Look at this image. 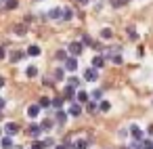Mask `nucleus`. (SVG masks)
Wrapping results in <instances>:
<instances>
[{
	"instance_id": "f257e3e1",
	"label": "nucleus",
	"mask_w": 153,
	"mask_h": 149,
	"mask_svg": "<svg viewBox=\"0 0 153 149\" xmlns=\"http://www.w3.org/2000/svg\"><path fill=\"white\" fill-rule=\"evenodd\" d=\"M67 53H71L74 57H80V55L84 53V44H82V42H69Z\"/></svg>"
},
{
	"instance_id": "f03ea898",
	"label": "nucleus",
	"mask_w": 153,
	"mask_h": 149,
	"mask_svg": "<svg viewBox=\"0 0 153 149\" xmlns=\"http://www.w3.org/2000/svg\"><path fill=\"white\" fill-rule=\"evenodd\" d=\"M97 78H99V69H97V67H90V69H86V72H84V80L94 82Z\"/></svg>"
},
{
	"instance_id": "7ed1b4c3",
	"label": "nucleus",
	"mask_w": 153,
	"mask_h": 149,
	"mask_svg": "<svg viewBox=\"0 0 153 149\" xmlns=\"http://www.w3.org/2000/svg\"><path fill=\"white\" fill-rule=\"evenodd\" d=\"M65 69H67V72H76V69H78V61H76L74 55L65 59Z\"/></svg>"
},
{
	"instance_id": "20e7f679",
	"label": "nucleus",
	"mask_w": 153,
	"mask_h": 149,
	"mask_svg": "<svg viewBox=\"0 0 153 149\" xmlns=\"http://www.w3.org/2000/svg\"><path fill=\"white\" fill-rule=\"evenodd\" d=\"M130 136H132V141H143L145 139L143 136V130L138 126H130Z\"/></svg>"
},
{
	"instance_id": "39448f33",
	"label": "nucleus",
	"mask_w": 153,
	"mask_h": 149,
	"mask_svg": "<svg viewBox=\"0 0 153 149\" xmlns=\"http://www.w3.org/2000/svg\"><path fill=\"white\" fill-rule=\"evenodd\" d=\"M4 130H7V134H9V136H15V134L19 132V126H17V124H13V122H9V124L4 126Z\"/></svg>"
},
{
	"instance_id": "423d86ee",
	"label": "nucleus",
	"mask_w": 153,
	"mask_h": 149,
	"mask_svg": "<svg viewBox=\"0 0 153 149\" xmlns=\"http://www.w3.org/2000/svg\"><path fill=\"white\" fill-rule=\"evenodd\" d=\"M48 19H63V9H51Z\"/></svg>"
},
{
	"instance_id": "0eeeda50",
	"label": "nucleus",
	"mask_w": 153,
	"mask_h": 149,
	"mask_svg": "<svg viewBox=\"0 0 153 149\" xmlns=\"http://www.w3.org/2000/svg\"><path fill=\"white\" fill-rule=\"evenodd\" d=\"M40 109H42L40 103H38V105H30V107H27V115H30V118H36V115L40 113Z\"/></svg>"
},
{
	"instance_id": "6e6552de",
	"label": "nucleus",
	"mask_w": 153,
	"mask_h": 149,
	"mask_svg": "<svg viewBox=\"0 0 153 149\" xmlns=\"http://www.w3.org/2000/svg\"><path fill=\"white\" fill-rule=\"evenodd\" d=\"M40 132H42V126H36V124H34V126H30V136H32V139H38V136H40Z\"/></svg>"
},
{
	"instance_id": "1a4fd4ad",
	"label": "nucleus",
	"mask_w": 153,
	"mask_h": 149,
	"mask_svg": "<svg viewBox=\"0 0 153 149\" xmlns=\"http://www.w3.org/2000/svg\"><path fill=\"white\" fill-rule=\"evenodd\" d=\"M27 55H30V57H38V55H42V53H40V46H38V44H32V46L27 48Z\"/></svg>"
},
{
	"instance_id": "9d476101",
	"label": "nucleus",
	"mask_w": 153,
	"mask_h": 149,
	"mask_svg": "<svg viewBox=\"0 0 153 149\" xmlns=\"http://www.w3.org/2000/svg\"><path fill=\"white\" fill-rule=\"evenodd\" d=\"M25 55H27V53H21V51H15V53L11 55V61H13V63H19V61H21V59H23Z\"/></svg>"
},
{
	"instance_id": "9b49d317",
	"label": "nucleus",
	"mask_w": 153,
	"mask_h": 149,
	"mask_svg": "<svg viewBox=\"0 0 153 149\" xmlns=\"http://www.w3.org/2000/svg\"><path fill=\"white\" fill-rule=\"evenodd\" d=\"M103 65H105V59H103L101 55H97V57L92 59V67H97V69H101Z\"/></svg>"
},
{
	"instance_id": "f8f14e48",
	"label": "nucleus",
	"mask_w": 153,
	"mask_h": 149,
	"mask_svg": "<svg viewBox=\"0 0 153 149\" xmlns=\"http://www.w3.org/2000/svg\"><path fill=\"white\" fill-rule=\"evenodd\" d=\"M25 76H27V78H36V76H38V67H36V65L25 67Z\"/></svg>"
},
{
	"instance_id": "ddd939ff",
	"label": "nucleus",
	"mask_w": 153,
	"mask_h": 149,
	"mask_svg": "<svg viewBox=\"0 0 153 149\" xmlns=\"http://www.w3.org/2000/svg\"><path fill=\"white\" fill-rule=\"evenodd\" d=\"M80 113H82V105L80 103H74L69 107V115H80Z\"/></svg>"
},
{
	"instance_id": "4468645a",
	"label": "nucleus",
	"mask_w": 153,
	"mask_h": 149,
	"mask_svg": "<svg viewBox=\"0 0 153 149\" xmlns=\"http://www.w3.org/2000/svg\"><path fill=\"white\" fill-rule=\"evenodd\" d=\"M101 38H103V40H111V38H113V32H111L109 28H103V30H101Z\"/></svg>"
},
{
	"instance_id": "2eb2a0df",
	"label": "nucleus",
	"mask_w": 153,
	"mask_h": 149,
	"mask_svg": "<svg viewBox=\"0 0 153 149\" xmlns=\"http://www.w3.org/2000/svg\"><path fill=\"white\" fill-rule=\"evenodd\" d=\"M76 101H78V103H88V92L80 90V92L76 95Z\"/></svg>"
},
{
	"instance_id": "dca6fc26",
	"label": "nucleus",
	"mask_w": 153,
	"mask_h": 149,
	"mask_svg": "<svg viewBox=\"0 0 153 149\" xmlns=\"http://www.w3.org/2000/svg\"><path fill=\"white\" fill-rule=\"evenodd\" d=\"M74 88H76V86H71V84L65 86V97H67V99H74V97H76V90H74Z\"/></svg>"
},
{
	"instance_id": "f3484780",
	"label": "nucleus",
	"mask_w": 153,
	"mask_h": 149,
	"mask_svg": "<svg viewBox=\"0 0 153 149\" xmlns=\"http://www.w3.org/2000/svg\"><path fill=\"white\" fill-rule=\"evenodd\" d=\"M17 7H19V2H17V0H4V9L13 11V9H17Z\"/></svg>"
},
{
	"instance_id": "a211bd4d",
	"label": "nucleus",
	"mask_w": 153,
	"mask_h": 149,
	"mask_svg": "<svg viewBox=\"0 0 153 149\" xmlns=\"http://www.w3.org/2000/svg\"><path fill=\"white\" fill-rule=\"evenodd\" d=\"M0 145H2L4 149H11V147H13V139H11V136H4L2 141H0Z\"/></svg>"
},
{
	"instance_id": "6ab92c4d",
	"label": "nucleus",
	"mask_w": 153,
	"mask_h": 149,
	"mask_svg": "<svg viewBox=\"0 0 153 149\" xmlns=\"http://www.w3.org/2000/svg\"><path fill=\"white\" fill-rule=\"evenodd\" d=\"M71 17H74V11H71L69 7H65V9H63V19H65V21H69Z\"/></svg>"
},
{
	"instance_id": "aec40b11",
	"label": "nucleus",
	"mask_w": 153,
	"mask_h": 149,
	"mask_svg": "<svg viewBox=\"0 0 153 149\" xmlns=\"http://www.w3.org/2000/svg\"><path fill=\"white\" fill-rule=\"evenodd\" d=\"M86 109H88L90 113H97V111H99V105H97L94 101H88V105H86Z\"/></svg>"
},
{
	"instance_id": "412c9836",
	"label": "nucleus",
	"mask_w": 153,
	"mask_h": 149,
	"mask_svg": "<svg viewBox=\"0 0 153 149\" xmlns=\"http://www.w3.org/2000/svg\"><path fill=\"white\" fill-rule=\"evenodd\" d=\"M65 120H67V113L59 109V113H57V122H59V124H65Z\"/></svg>"
},
{
	"instance_id": "4be33fe9",
	"label": "nucleus",
	"mask_w": 153,
	"mask_h": 149,
	"mask_svg": "<svg viewBox=\"0 0 153 149\" xmlns=\"http://www.w3.org/2000/svg\"><path fill=\"white\" fill-rule=\"evenodd\" d=\"M99 109H101V111H109V109H111V103H109V101H101Z\"/></svg>"
},
{
	"instance_id": "5701e85b",
	"label": "nucleus",
	"mask_w": 153,
	"mask_h": 149,
	"mask_svg": "<svg viewBox=\"0 0 153 149\" xmlns=\"http://www.w3.org/2000/svg\"><path fill=\"white\" fill-rule=\"evenodd\" d=\"M25 30H27L25 25H15V34H19V36H23V34H25Z\"/></svg>"
},
{
	"instance_id": "b1692460",
	"label": "nucleus",
	"mask_w": 153,
	"mask_h": 149,
	"mask_svg": "<svg viewBox=\"0 0 153 149\" xmlns=\"http://www.w3.org/2000/svg\"><path fill=\"white\" fill-rule=\"evenodd\" d=\"M55 57H57L59 61H65V59H67V53H65V51H57V55H55Z\"/></svg>"
},
{
	"instance_id": "393cba45",
	"label": "nucleus",
	"mask_w": 153,
	"mask_h": 149,
	"mask_svg": "<svg viewBox=\"0 0 153 149\" xmlns=\"http://www.w3.org/2000/svg\"><path fill=\"white\" fill-rule=\"evenodd\" d=\"M40 126H42V130H48V128H53V126H55V124H53V122H51V120H44V122H42V124H40Z\"/></svg>"
},
{
	"instance_id": "a878e982",
	"label": "nucleus",
	"mask_w": 153,
	"mask_h": 149,
	"mask_svg": "<svg viewBox=\"0 0 153 149\" xmlns=\"http://www.w3.org/2000/svg\"><path fill=\"white\" fill-rule=\"evenodd\" d=\"M128 36H130V40H138V36H136L134 28H128Z\"/></svg>"
},
{
	"instance_id": "bb28decb",
	"label": "nucleus",
	"mask_w": 153,
	"mask_h": 149,
	"mask_svg": "<svg viewBox=\"0 0 153 149\" xmlns=\"http://www.w3.org/2000/svg\"><path fill=\"white\" fill-rule=\"evenodd\" d=\"M48 105H53V101H51V99H46V97H44V99H40V107H48Z\"/></svg>"
},
{
	"instance_id": "cd10ccee",
	"label": "nucleus",
	"mask_w": 153,
	"mask_h": 149,
	"mask_svg": "<svg viewBox=\"0 0 153 149\" xmlns=\"http://www.w3.org/2000/svg\"><path fill=\"white\" fill-rule=\"evenodd\" d=\"M61 105H63V99H61V97H57V99L53 101V107H57V109H61Z\"/></svg>"
},
{
	"instance_id": "c85d7f7f",
	"label": "nucleus",
	"mask_w": 153,
	"mask_h": 149,
	"mask_svg": "<svg viewBox=\"0 0 153 149\" xmlns=\"http://www.w3.org/2000/svg\"><path fill=\"white\" fill-rule=\"evenodd\" d=\"M143 149H153V141H147V139H143Z\"/></svg>"
},
{
	"instance_id": "c756f323",
	"label": "nucleus",
	"mask_w": 153,
	"mask_h": 149,
	"mask_svg": "<svg viewBox=\"0 0 153 149\" xmlns=\"http://www.w3.org/2000/svg\"><path fill=\"white\" fill-rule=\"evenodd\" d=\"M63 69H55V80H63Z\"/></svg>"
},
{
	"instance_id": "7c9ffc66",
	"label": "nucleus",
	"mask_w": 153,
	"mask_h": 149,
	"mask_svg": "<svg viewBox=\"0 0 153 149\" xmlns=\"http://www.w3.org/2000/svg\"><path fill=\"white\" fill-rule=\"evenodd\" d=\"M101 97H103V90H99V88H97V90L92 92V99H94V101H99Z\"/></svg>"
},
{
	"instance_id": "2f4dec72",
	"label": "nucleus",
	"mask_w": 153,
	"mask_h": 149,
	"mask_svg": "<svg viewBox=\"0 0 153 149\" xmlns=\"http://www.w3.org/2000/svg\"><path fill=\"white\" fill-rule=\"evenodd\" d=\"M86 147H88L86 141H78V143H76V149H86Z\"/></svg>"
},
{
	"instance_id": "473e14b6",
	"label": "nucleus",
	"mask_w": 153,
	"mask_h": 149,
	"mask_svg": "<svg viewBox=\"0 0 153 149\" xmlns=\"http://www.w3.org/2000/svg\"><path fill=\"white\" fill-rule=\"evenodd\" d=\"M143 147V141H134L132 145H130V149H140Z\"/></svg>"
},
{
	"instance_id": "72a5a7b5",
	"label": "nucleus",
	"mask_w": 153,
	"mask_h": 149,
	"mask_svg": "<svg viewBox=\"0 0 153 149\" xmlns=\"http://www.w3.org/2000/svg\"><path fill=\"white\" fill-rule=\"evenodd\" d=\"M82 44H92V38L90 36H82Z\"/></svg>"
},
{
	"instance_id": "f704fd0d",
	"label": "nucleus",
	"mask_w": 153,
	"mask_h": 149,
	"mask_svg": "<svg viewBox=\"0 0 153 149\" xmlns=\"http://www.w3.org/2000/svg\"><path fill=\"white\" fill-rule=\"evenodd\" d=\"M69 84H71V86H80V80H78V78H69Z\"/></svg>"
},
{
	"instance_id": "c9c22d12",
	"label": "nucleus",
	"mask_w": 153,
	"mask_h": 149,
	"mask_svg": "<svg viewBox=\"0 0 153 149\" xmlns=\"http://www.w3.org/2000/svg\"><path fill=\"white\" fill-rule=\"evenodd\" d=\"M44 145H46V147H51V145H55V143H53V139H44Z\"/></svg>"
},
{
	"instance_id": "e433bc0d",
	"label": "nucleus",
	"mask_w": 153,
	"mask_h": 149,
	"mask_svg": "<svg viewBox=\"0 0 153 149\" xmlns=\"http://www.w3.org/2000/svg\"><path fill=\"white\" fill-rule=\"evenodd\" d=\"M76 2H78L80 7H84V4H88V0H76Z\"/></svg>"
},
{
	"instance_id": "4c0bfd02",
	"label": "nucleus",
	"mask_w": 153,
	"mask_h": 149,
	"mask_svg": "<svg viewBox=\"0 0 153 149\" xmlns=\"http://www.w3.org/2000/svg\"><path fill=\"white\" fill-rule=\"evenodd\" d=\"M4 109V99H0V111Z\"/></svg>"
},
{
	"instance_id": "58836bf2",
	"label": "nucleus",
	"mask_w": 153,
	"mask_h": 149,
	"mask_svg": "<svg viewBox=\"0 0 153 149\" xmlns=\"http://www.w3.org/2000/svg\"><path fill=\"white\" fill-rule=\"evenodd\" d=\"M2 86H4V78H2V76H0V88H2Z\"/></svg>"
},
{
	"instance_id": "ea45409f",
	"label": "nucleus",
	"mask_w": 153,
	"mask_h": 149,
	"mask_svg": "<svg viewBox=\"0 0 153 149\" xmlns=\"http://www.w3.org/2000/svg\"><path fill=\"white\" fill-rule=\"evenodd\" d=\"M0 59H4V48H0Z\"/></svg>"
},
{
	"instance_id": "a19ab883",
	"label": "nucleus",
	"mask_w": 153,
	"mask_h": 149,
	"mask_svg": "<svg viewBox=\"0 0 153 149\" xmlns=\"http://www.w3.org/2000/svg\"><path fill=\"white\" fill-rule=\"evenodd\" d=\"M55 149H67V147H65V145H57Z\"/></svg>"
},
{
	"instance_id": "79ce46f5",
	"label": "nucleus",
	"mask_w": 153,
	"mask_h": 149,
	"mask_svg": "<svg viewBox=\"0 0 153 149\" xmlns=\"http://www.w3.org/2000/svg\"><path fill=\"white\" fill-rule=\"evenodd\" d=\"M2 2H4V0H0V4H2Z\"/></svg>"
},
{
	"instance_id": "37998d69",
	"label": "nucleus",
	"mask_w": 153,
	"mask_h": 149,
	"mask_svg": "<svg viewBox=\"0 0 153 149\" xmlns=\"http://www.w3.org/2000/svg\"><path fill=\"white\" fill-rule=\"evenodd\" d=\"M0 134H2V128H0Z\"/></svg>"
},
{
	"instance_id": "c03bdc74",
	"label": "nucleus",
	"mask_w": 153,
	"mask_h": 149,
	"mask_svg": "<svg viewBox=\"0 0 153 149\" xmlns=\"http://www.w3.org/2000/svg\"><path fill=\"white\" fill-rule=\"evenodd\" d=\"M124 2H128V0H124Z\"/></svg>"
},
{
	"instance_id": "a18cd8bd",
	"label": "nucleus",
	"mask_w": 153,
	"mask_h": 149,
	"mask_svg": "<svg viewBox=\"0 0 153 149\" xmlns=\"http://www.w3.org/2000/svg\"><path fill=\"white\" fill-rule=\"evenodd\" d=\"M32 149H36V147H32Z\"/></svg>"
}]
</instances>
